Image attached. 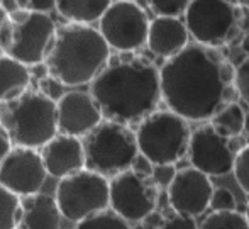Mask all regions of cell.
Listing matches in <instances>:
<instances>
[{
  "label": "cell",
  "instance_id": "cell-1",
  "mask_svg": "<svg viewBox=\"0 0 249 229\" xmlns=\"http://www.w3.org/2000/svg\"><path fill=\"white\" fill-rule=\"evenodd\" d=\"M234 72L219 49L188 44L160 68L161 97L170 111L188 122L210 121L232 102Z\"/></svg>",
  "mask_w": 249,
  "mask_h": 229
},
{
  "label": "cell",
  "instance_id": "cell-2",
  "mask_svg": "<svg viewBox=\"0 0 249 229\" xmlns=\"http://www.w3.org/2000/svg\"><path fill=\"white\" fill-rule=\"evenodd\" d=\"M90 94L100 105L104 119L127 126L141 122L158 111L163 100L160 70L144 56L121 53L110 58L90 83Z\"/></svg>",
  "mask_w": 249,
  "mask_h": 229
},
{
  "label": "cell",
  "instance_id": "cell-3",
  "mask_svg": "<svg viewBox=\"0 0 249 229\" xmlns=\"http://www.w3.org/2000/svg\"><path fill=\"white\" fill-rule=\"evenodd\" d=\"M110 61V46L99 29L89 24L66 22L54 33L44 66L63 87L92 83Z\"/></svg>",
  "mask_w": 249,
  "mask_h": 229
},
{
  "label": "cell",
  "instance_id": "cell-4",
  "mask_svg": "<svg viewBox=\"0 0 249 229\" xmlns=\"http://www.w3.org/2000/svg\"><path fill=\"white\" fill-rule=\"evenodd\" d=\"M0 124L14 146L41 150L58 134L56 100L41 89H27L0 104Z\"/></svg>",
  "mask_w": 249,
  "mask_h": 229
},
{
  "label": "cell",
  "instance_id": "cell-5",
  "mask_svg": "<svg viewBox=\"0 0 249 229\" xmlns=\"http://www.w3.org/2000/svg\"><path fill=\"white\" fill-rule=\"evenodd\" d=\"M56 29L50 12L19 10L9 14L0 27V51L26 66L44 65Z\"/></svg>",
  "mask_w": 249,
  "mask_h": 229
},
{
  "label": "cell",
  "instance_id": "cell-6",
  "mask_svg": "<svg viewBox=\"0 0 249 229\" xmlns=\"http://www.w3.org/2000/svg\"><path fill=\"white\" fill-rule=\"evenodd\" d=\"M82 141L85 148V168L107 178L131 170L139 156L136 131L122 122L104 119Z\"/></svg>",
  "mask_w": 249,
  "mask_h": 229
},
{
  "label": "cell",
  "instance_id": "cell-7",
  "mask_svg": "<svg viewBox=\"0 0 249 229\" xmlns=\"http://www.w3.org/2000/svg\"><path fill=\"white\" fill-rule=\"evenodd\" d=\"M139 153L154 165H175L188 154L192 131L188 121L170 111H154L136 129Z\"/></svg>",
  "mask_w": 249,
  "mask_h": 229
},
{
  "label": "cell",
  "instance_id": "cell-8",
  "mask_svg": "<svg viewBox=\"0 0 249 229\" xmlns=\"http://www.w3.org/2000/svg\"><path fill=\"white\" fill-rule=\"evenodd\" d=\"M241 20V7L231 0H192L185 12V24L195 43L215 49L239 36Z\"/></svg>",
  "mask_w": 249,
  "mask_h": 229
},
{
  "label": "cell",
  "instance_id": "cell-9",
  "mask_svg": "<svg viewBox=\"0 0 249 229\" xmlns=\"http://www.w3.org/2000/svg\"><path fill=\"white\" fill-rule=\"evenodd\" d=\"M54 199L65 219L80 223L93 214L110 209V180L83 168L59 178Z\"/></svg>",
  "mask_w": 249,
  "mask_h": 229
},
{
  "label": "cell",
  "instance_id": "cell-10",
  "mask_svg": "<svg viewBox=\"0 0 249 229\" xmlns=\"http://www.w3.org/2000/svg\"><path fill=\"white\" fill-rule=\"evenodd\" d=\"M151 20L139 3L115 0L99 20V31L117 53H134L148 43Z\"/></svg>",
  "mask_w": 249,
  "mask_h": 229
},
{
  "label": "cell",
  "instance_id": "cell-11",
  "mask_svg": "<svg viewBox=\"0 0 249 229\" xmlns=\"http://www.w3.org/2000/svg\"><path fill=\"white\" fill-rule=\"evenodd\" d=\"M160 187L151 177L125 170L110 178V209L127 223H141L156 210Z\"/></svg>",
  "mask_w": 249,
  "mask_h": 229
},
{
  "label": "cell",
  "instance_id": "cell-12",
  "mask_svg": "<svg viewBox=\"0 0 249 229\" xmlns=\"http://www.w3.org/2000/svg\"><path fill=\"white\" fill-rule=\"evenodd\" d=\"M232 139L220 136L210 124H203L192 133L188 158L194 168L209 177H226L232 173L237 153Z\"/></svg>",
  "mask_w": 249,
  "mask_h": 229
},
{
  "label": "cell",
  "instance_id": "cell-13",
  "mask_svg": "<svg viewBox=\"0 0 249 229\" xmlns=\"http://www.w3.org/2000/svg\"><path fill=\"white\" fill-rule=\"evenodd\" d=\"M48 177L39 150L12 146L0 163V185L19 197L33 195L41 190Z\"/></svg>",
  "mask_w": 249,
  "mask_h": 229
},
{
  "label": "cell",
  "instance_id": "cell-14",
  "mask_svg": "<svg viewBox=\"0 0 249 229\" xmlns=\"http://www.w3.org/2000/svg\"><path fill=\"white\" fill-rule=\"evenodd\" d=\"M58 133L85 137L104 121L100 105L90 92L68 90L56 100Z\"/></svg>",
  "mask_w": 249,
  "mask_h": 229
},
{
  "label": "cell",
  "instance_id": "cell-15",
  "mask_svg": "<svg viewBox=\"0 0 249 229\" xmlns=\"http://www.w3.org/2000/svg\"><path fill=\"white\" fill-rule=\"evenodd\" d=\"M213 190L215 189L209 175L194 167H188L178 172L166 192L175 212L197 217L210 207Z\"/></svg>",
  "mask_w": 249,
  "mask_h": 229
},
{
  "label": "cell",
  "instance_id": "cell-16",
  "mask_svg": "<svg viewBox=\"0 0 249 229\" xmlns=\"http://www.w3.org/2000/svg\"><path fill=\"white\" fill-rule=\"evenodd\" d=\"M39 151L48 175L54 178H65L85 168V148L82 137L58 133Z\"/></svg>",
  "mask_w": 249,
  "mask_h": 229
},
{
  "label": "cell",
  "instance_id": "cell-17",
  "mask_svg": "<svg viewBox=\"0 0 249 229\" xmlns=\"http://www.w3.org/2000/svg\"><path fill=\"white\" fill-rule=\"evenodd\" d=\"M188 38L187 24L180 17H156L151 20L146 46L153 55L170 59L190 44Z\"/></svg>",
  "mask_w": 249,
  "mask_h": 229
},
{
  "label": "cell",
  "instance_id": "cell-18",
  "mask_svg": "<svg viewBox=\"0 0 249 229\" xmlns=\"http://www.w3.org/2000/svg\"><path fill=\"white\" fill-rule=\"evenodd\" d=\"M61 217L54 197L37 192L20 197L17 229H59Z\"/></svg>",
  "mask_w": 249,
  "mask_h": 229
},
{
  "label": "cell",
  "instance_id": "cell-19",
  "mask_svg": "<svg viewBox=\"0 0 249 229\" xmlns=\"http://www.w3.org/2000/svg\"><path fill=\"white\" fill-rule=\"evenodd\" d=\"M31 89V70L24 63L0 55V104Z\"/></svg>",
  "mask_w": 249,
  "mask_h": 229
},
{
  "label": "cell",
  "instance_id": "cell-20",
  "mask_svg": "<svg viewBox=\"0 0 249 229\" xmlns=\"http://www.w3.org/2000/svg\"><path fill=\"white\" fill-rule=\"evenodd\" d=\"M112 0H56V12L68 22L89 24L99 22Z\"/></svg>",
  "mask_w": 249,
  "mask_h": 229
},
{
  "label": "cell",
  "instance_id": "cell-21",
  "mask_svg": "<svg viewBox=\"0 0 249 229\" xmlns=\"http://www.w3.org/2000/svg\"><path fill=\"white\" fill-rule=\"evenodd\" d=\"M220 136L227 137V139H234L239 137L246 129V112L236 102H229L226 104L209 122Z\"/></svg>",
  "mask_w": 249,
  "mask_h": 229
},
{
  "label": "cell",
  "instance_id": "cell-22",
  "mask_svg": "<svg viewBox=\"0 0 249 229\" xmlns=\"http://www.w3.org/2000/svg\"><path fill=\"white\" fill-rule=\"evenodd\" d=\"M198 229H249V223L246 214H241L237 210H227V212H217L203 219Z\"/></svg>",
  "mask_w": 249,
  "mask_h": 229
},
{
  "label": "cell",
  "instance_id": "cell-23",
  "mask_svg": "<svg viewBox=\"0 0 249 229\" xmlns=\"http://www.w3.org/2000/svg\"><path fill=\"white\" fill-rule=\"evenodd\" d=\"M20 197L0 185V229H17Z\"/></svg>",
  "mask_w": 249,
  "mask_h": 229
},
{
  "label": "cell",
  "instance_id": "cell-24",
  "mask_svg": "<svg viewBox=\"0 0 249 229\" xmlns=\"http://www.w3.org/2000/svg\"><path fill=\"white\" fill-rule=\"evenodd\" d=\"M75 229H132L125 219H122L119 214L112 209H105L97 212L87 219L76 223Z\"/></svg>",
  "mask_w": 249,
  "mask_h": 229
},
{
  "label": "cell",
  "instance_id": "cell-25",
  "mask_svg": "<svg viewBox=\"0 0 249 229\" xmlns=\"http://www.w3.org/2000/svg\"><path fill=\"white\" fill-rule=\"evenodd\" d=\"M148 3L158 17H180L185 16L192 0H148Z\"/></svg>",
  "mask_w": 249,
  "mask_h": 229
},
{
  "label": "cell",
  "instance_id": "cell-26",
  "mask_svg": "<svg viewBox=\"0 0 249 229\" xmlns=\"http://www.w3.org/2000/svg\"><path fill=\"white\" fill-rule=\"evenodd\" d=\"M234 178L237 185L249 193V144L237 151L236 165H234Z\"/></svg>",
  "mask_w": 249,
  "mask_h": 229
},
{
  "label": "cell",
  "instance_id": "cell-27",
  "mask_svg": "<svg viewBox=\"0 0 249 229\" xmlns=\"http://www.w3.org/2000/svg\"><path fill=\"white\" fill-rule=\"evenodd\" d=\"M210 209L217 212H227V210H237L236 195L226 187H219L213 190L212 200H210Z\"/></svg>",
  "mask_w": 249,
  "mask_h": 229
},
{
  "label": "cell",
  "instance_id": "cell-28",
  "mask_svg": "<svg viewBox=\"0 0 249 229\" xmlns=\"http://www.w3.org/2000/svg\"><path fill=\"white\" fill-rule=\"evenodd\" d=\"M234 87H236V92L241 97V100L249 105V55L236 66Z\"/></svg>",
  "mask_w": 249,
  "mask_h": 229
},
{
  "label": "cell",
  "instance_id": "cell-29",
  "mask_svg": "<svg viewBox=\"0 0 249 229\" xmlns=\"http://www.w3.org/2000/svg\"><path fill=\"white\" fill-rule=\"evenodd\" d=\"M198 228L200 226L197 224L194 216L175 212L171 216L164 217V223L160 229H198Z\"/></svg>",
  "mask_w": 249,
  "mask_h": 229
},
{
  "label": "cell",
  "instance_id": "cell-30",
  "mask_svg": "<svg viewBox=\"0 0 249 229\" xmlns=\"http://www.w3.org/2000/svg\"><path fill=\"white\" fill-rule=\"evenodd\" d=\"M177 168L175 165H154L153 170V182L156 183L160 189H168L173 183L175 177H177Z\"/></svg>",
  "mask_w": 249,
  "mask_h": 229
},
{
  "label": "cell",
  "instance_id": "cell-31",
  "mask_svg": "<svg viewBox=\"0 0 249 229\" xmlns=\"http://www.w3.org/2000/svg\"><path fill=\"white\" fill-rule=\"evenodd\" d=\"M132 172H136L138 175H141V177H153V170H154V163L151 160L144 156V154L139 153V156L134 160V163H132L131 167Z\"/></svg>",
  "mask_w": 249,
  "mask_h": 229
},
{
  "label": "cell",
  "instance_id": "cell-32",
  "mask_svg": "<svg viewBox=\"0 0 249 229\" xmlns=\"http://www.w3.org/2000/svg\"><path fill=\"white\" fill-rule=\"evenodd\" d=\"M24 10H39V12H50L56 9V0H20Z\"/></svg>",
  "mask_w": 249,
  "mask_h": 229
},
{
  "label": "cell",
  "instance_id": "cell-33",
  "mask_svg": "<svg viewBox=\"0 0 249 229\" xmlns=\"http://www.w3.org/2000/svg\"><path fill=\"white\" fill-rule=\"evenodd\" d=\"M12 141H10L9 134L5 133V129L2 128V124H0V163H2V160L7 156V153H9L10 150H12Z\"/></svg>",
  "mask_w": 249,
  "mask_h": 229
},
{
  "label": "cell",
  "instance_id": "cell-34",
  "mask_svg": "<svg viewBox=\"0 0 249 229\" xmlns=\"http://www.w3.org/2000/svg\"><path fill=\"white\" fill-rule=\"evenodd\" d=\"M0 9H2L7 16L14 12H19V10H24L20 0H0Z\"/></svg>",
  "mask_w": 249,
  "mask_h": 229
},
{
  "label": "cell",
  "instance_id": "cell-35",
  "mask_svg": "<svg viewBox=\"0 0 249 229\" xmlns=\"http://www.w3.org/2000/svg\"><path fill=\"white\" fill-rule=\"evenodd\" d=\"M144 223L153 228H156V229H160L164 223V216L161 212H158V210H153V212L144 217Z\"/></svg>",
  "mask_w": 249,
  "mask_h": 229
},
{
  "label": "cell",
  "instance_id": "cell-36",
  "mask_svg": "<svg viewBox=\"0 0 249 229\" xmlns=\"http://www.w3.org/2000/svg\"><path fill=\"white\" fill-rule=\"evenodd\" d=\"M132 229H156V228H153V226H149V224H146L144 221H141V223H138Z\"/></svg>",
  "mask_w": 249,
  "mask_h": 229
},
{
  "label": "cell",
  "instance_id": "cell-37",
  "mask_svg": "<svg viewBox=\"0 0 249 229\" xmlns=\"http://www.w3.org/2000/svg\"><path fill=\"white\" fill-rule=\"evenodd\" d=\"M231 2H234L239 7H249V0H231Z\"/></svg>",
  "mask_w": 249,
  "mask_h": 229
},
{
  "label": "cell",
  "instance_id": "cell-38",
  "mask_svg": "<svg viewBox=\"0 0 249 229\" xmlns=\"http://www.w3.org/2000/svg\"><path fill=\"white\" fill-rule=\"evenodd\" d=\"M5 17H7V14L0 9V27H2V22H3V19H5ZM0 55H2V51H0Z\"/></svg>",
  "mask_w": 249,
  "mask_h": 229
},
{
  "label": "cell",
  "instance_id": "cell-39",
  "mask_svg": "<svg viewBox=\"0 0 249 229\" xmlns=\"http://www.w3.org/2000/svg\"><path fill=\"white\" fill-rule=\"evenodd\" d=\"M244 131L249 133V115H246V129H244Z\"/></svg>",
  "mask_w": 249,
  "mask_h": 229
},
{
  "label": "cell",
  "instance_id": "cell-40",
  "mask_svg": "<svg viewBox=\"0 0 249 229\" xmlns=\"http://www.w3.org/2000/svg\"><path fill=\"white\" fill-rule=\"evenodd\" d=\"M244 214H246V217H248V223H249V204H248V207H246V212H244Z\"/></svg>",
  "mask_w": 249,
  "mask_h": 229
},
{
  "label": "cell",
  "instance_id": "cell-41",
  "mask_svg": "<svg viewBox=\"0 0 249 229\" xmlns=\"http://www.w3.org/2000/svg\"><path fill=\"white\" fill-rule=\"evenodd\" d=\"M132 2H134V0H132Z\"/></svg>",
  "mask_w": 249,
  "mask_h": 229
}]
</instances>
